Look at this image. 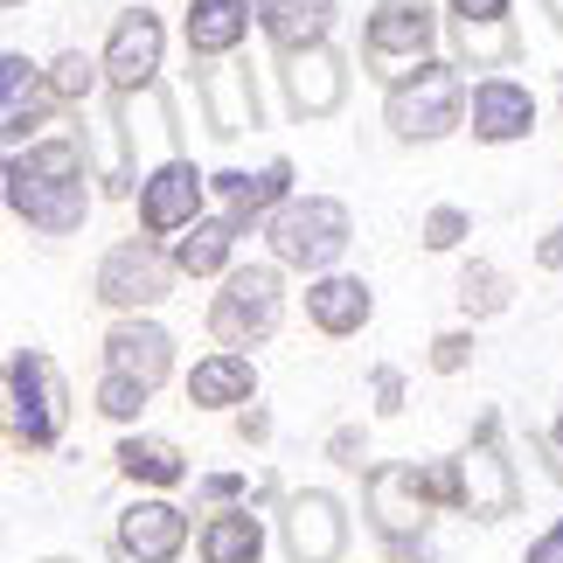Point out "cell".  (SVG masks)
Returning <instances> with one entry per match:
<instances>
[{
  "label": "cell",
  "mask_w": 563,
  "mask_h": 563,
  "mask_svg": "<svg viewBox=\"0 0 563 563\" xmlns=\"http://www.w3.org/2000/svg\"><path fill=\"white\" fill-rule=\"evenodd\" d=\"M0 181H8V209L42 236H77L91 202H98V195L84 188V181H98L91 154H84V140H70V133H49V140L21 146V154H8Z\"/></svg>",
  "instance_id": "1"
},
{
  "label": "cell",
  "mask_w": 563,
  "mask_h": 563,
  "mask_svg": "<svg viewBox=\"0 0 563 563\" xmlns=\"http://www.w3.org/2000/svg\"><path fill=\"white\" fill-rule=\"evenodd\" d=\"M466 98L473 91L460 84V63L431 56L424 70H410L383 91V125H389V140H404V146H439L466 125Z\"/></svg>",
  "instance_id": "2"
},
{
  "label": "cell",
  "mask_w": 563,
  "mask_h": 563,
  "mask_svg": "<svg viewBox=\"0 0 563 563\" xmlns=\"http://www.w3.org/2000/svg\"><path fill=\"white\" fill-rule=\"evenodd\" d=\"M265 244H272V265L328 278L355 244V216H349V202H334V195H292L265 223Z\"/></svg>",
  "instance_id": "3"
},
{
  "label": "cell",
  "mask_w": 563,
  "mask_h": 563,
  "mask_svg": "<svg viewBox=\"0 0 563 563\" xmlns=\"http://www.w3.org/2000/svg\"><path fill=\"white\" fill-rule=\"evenodd\" d=\"M70 431V383H63L56 355L14 349L8 355V445L14 452H56Z\"/></svg>",
  "instance_id": "4"
},
{
  "label": "cell",
  "mask_w": 563,
  "mask_h": 563,
  "mask_svg": "<svg viewBox=\"0 0 563 563\" xmlns=\"http://www.w3.org/2000/svg\"><path fill=\"white\" fill-rule=\"evenodd\" d=\"M286 320V265H236L223 292L209 299V341L216 349H265Z\"/></svg>",
  "instance_id": "5"
},
{
  "label": "cell",
  "mask_w": 563,
  "mask_h": 563,
  "mask_svg": "<svg viewBox=\"0 0 563 563\" xmlns=\"http://www.w3.org/2000/svg\"><path fill=\"white\" fill-rule=\"evenodd\" d=\"M452 466H460V515L466 522H508V515H522V473H515L508 445H501V410L473 418V439L452 452Z\"/></svg>",
  "instance_id": "6"
},
{
  "label": "cell",
  "mask_w": 563,
  "mask_h": 563,
  "mask_svg": "<svg viewBox=\"0 0 563 563\" xmlns=\"http://www.w3.org/2000/svg\"><path fill=\"white\" fill-rule=\"evenodd\" d=\"M175 251H161V236H119L112 251L98 257V272H91V292H98V307H112L119 320H133V313H154L167 292H175Z\"/></svg>",
  "instance_id": "7"
},
{
  "label": "cell",
  "mask_w": 563,
  "mask_h": 563,
  "mask_svg": "<svg viewBox=\"0 0 563 563\" xmlns=\"http://www.w3.org/2000/svg\"><path fill=\"white\" fill-rule=\"evenodd\" d=\"M431 49H439V8L431 0H376L369 21H362V63L389 84L424 70Z\"/></svg>",
  "instance_id": "8"
},
{
  "label": "cell",
  "mask_w": 563,
  "mask_h": 563,
  "mask_svg": "<svg viewBox=\"0 0 563 563\" xmlns=\"http://www.w3.org/2000/svg\"><path fill=\"white\" fill-rule=\"evenodd\" d=\"M362 515H369L376 543H404V536H431V515H445L431 501L424 460H376L362 473Z\"/></svg>",
  "instance_id": "9"
},
{
  "label": "cell",
  "mask_w": 563,
  "mask_h": 563,
  "mask_svg": "<svg viewBox=\"0 0 563 563\" xmlns=\"http://www.w3.org/2000/svg\"><path fill=\"white\" fill-rule=\"evenodd\" d=\"M278 550L286 563H341L349 556V501L334 487H292L278 508Z\"/></svg>",
  "instance_id": "10"
},
{
  "label": "cell",
  "mask_w": 563,
  "mask_h": 563,
  "mask_svg": "<svg viewBox=\"0 0 563 563\" xmlns=\"http://www.w3.org/2000/svg\"><path fill=\"white\" fill-rule=\"evenodd\" d=\"M104 91L112 98H140L161 84V56H167V29L154 8H119L112 35H104Z\"/></svg>",
  "instance_id": "11"
},
{
  "label": "cell",
  "mask_w": 563,
  "mask_h": 563,
  "mask_svg": "<svg viewBox=\"0 0 563 563\" xmlns=\"http://www.w3.org/2000/svg\"><path fill=\"white\" fill-rule=\"evenodd\" d=\"M202 202H209V175L188 154H167L161 167L140 175V230L146 236H188L202 223Z\"/></svg>",
  "instance_id": "12"
},
{
  "label": "cell",
  "mask_w": 563,
  "mask_h": 563,
  "mask_svg": "<svg viewBox=\"0 0 563 563\" xmlns=\"http://www.w3.org/2000/svg\"><path fill=\"white\" fill-rule=\"evenodd\" d=\"M195 543V522L181 501H167V494H140V501L119 508L112 522V550L125 563H181V550Z\"/></svg>",
  "instance_id": "13"
},
{
  "label": "cell",
  "mask_w": 563,
  "mask_h": 563,
  "mask_svg": "<svg viewBox=\"0 0 563 563\" xmlns=\"http://www.w3.org/2000/svg\"><path fill=\"white\" fill-rule=\"evenodd\" d=\"M278 91H286L292 119H334L341 98H349V56H341L334 42L299 49V56H278Z\"/></svg>",
  "instance_id": "14"
},
{
  "label": "cell",
  "mask_w": 563,
  "mask_h": 563,
  "mask_svg": "<svg viewBox=\"0 0 563 563\" xmlns=\"http://www.w3.org/2000/svg\"><path fill=\"white\" fill-rule=\"evenodd\" d=\"M209 195L223 202V216L236 230H265L278 209L292 202V161L272 154L257 175H244V167H223V175H209Z\"/></svg>",
  "instance_id": "15"
},
{
  "label": "cell",
  "mask_w": 563,
  "mask_h": 563,
  "mask_svg": "<svg viewBox=\"0 0 563 563\" xmlns=\"http://www.w3.org/2000/svg\"><path fill=\"white\" fill-rule=\"evenodd\" d=\"M49 70H35L21 49L0 56V133H8V154H21V146H35V140H49L42 125H49Z\"/></svg>",
  "instance_id": "16"
},
{
  "label": "cell",
  "mask_w": 563,
  "mask_h": 563,
  "mask_svg": "<svg viewBox=\"0 0 563 563\" xmlns=\"http://www.w3.org/2000/svg\"><path fill=\"white\" fill-rule=\"evenodd\" d=\"M466 133L481 140V146H515V140H529L536 133V91L522 77H481L473 84V98H466Z\"/></svg>",
  "instance_id": "17"
},
{
  "label": "cell",
  "mask_w": 563,
  "mask_h": 563,
  "mask_svg": "<svg viewBox=\"0 0 563 563\" xmlns=\"http://www.w3.org/2000/svg\"><path fill=\"white\" fill-rule=\"evenodd\" d=\"M104 369H119V376L146 383V389H161L167 376H175V334H167L154 313L112 320V328H104Z\"/></svg>",
  "instance_id": "18"
},
{
  "label": "cell",
  "mask_w": 563,
  "mask_h": 563,
  "mask_svg": "<svg viewBox=\"0 0 563 563\" xmlns=\"http://www.w3.org/2000/svg\"><path fill=\"white\" fill-rule=\"evenodd\" d=\"M307 328L313 334H328V341H349L362 334L376 320V286L369 278H355V272H328V278H307Z\"/></svg>",
  "instance_id": "19"
},
{
  "label": "cell",
  "mask_w": 563,
  "mask_h": 563,
  "mask_svg": "<svg viewBox=\"0 0 563 563\" xmlns=\"http://www.w3.org/2000/svg\"><path fill=\"white\" fill-rule=\"evenodd\" d=\"M195 98H202L216 140H244V133H257V77L244 70V63L195 70Z\"/></svg>",
  "instance_id": "20"
},
{
  "label": "cell",
  "mask_w": 563,
  "mask_h": 563,
  "mask_svg": "<svg viewBox=\"0 0 563 563\" xmlns=\"http://www.w3.org/2000/svg\"><path fill=\"white\" fill-rule=\"evenodd\" d=\"M181 389L195 410H244V404H257V362L236 349H216L181 376Z\"/></svg>",
  "instance_id": "21"
},
{
  "label": "cell",
  "mask_w": 563,
  "mask_h": 563,
  "mask_svg": "<svg viewBox=\"0 0 563 563\" xmlns=\"http://www.w3.org/2000/svg\"><path fill=\"white\" fill-rule=\"evenodd\" d=\"M334 14H341V0H257V29H265L278 56L320 49L334 35Z\"/></svg>",
  "instance_id": "22"
},
{
  "label": "cell",
  "mask_w": 563,
  "mask_h": 563,
  "mask_svg": "<svg viewBox=\"0 0 563 563\" xmlns=\"http://www.w3.org/2000/svg\"><path fill=\"white\" fill-rule=\"evenodd\" d=\"M251 21H257V0H188V21H181V35H188V56H236L244 49V35H251Z\"/></svg>",
  "instance_id": "23"
},
{
  "label": "cell",
  "mask_w": 563,
  "mask_h": 563,
  "mask_svg": "<svg viewBox=\"0 0 563 563\" xmlns=\"http://www.w3.org/2000/svg\"><path fill=\"white\" fill-rule=\"evenodd\" d=\"M112 466L133 487H146V494H175L188 481V452L175 439H161V431H125L119 452H112Z\"/></svg>",
  "instance_id": "24"
},
{
  "label": "cell",
  "mask_w": 563,
  "mask_h": 563,
  "mask_svg": "<svg viewBox=\"0 0 563 563\" xmlns=\"http://www.w3.org/2000/svg\"><path fill=\"white\" fill-rule=\"evenodd\" d=\"M265 515L257 508H216L202 529H195V556L202 563H265Z\"/></svg>",
  "instance_id": "25"
},
{
  "label": "cell",
  "mask_w": 563,
  "mask_h": 563,
  "mask_svg": "<svg viewBox=\"0 0 563 563\" xmlns=\"http://www.w3.org/2000/svg\"><path fill=\"white\" fill-rule=\"evenodd\" d=\"M236 236H244V230H236L230 216H202L188 236L167 244V251H175V272L181 278H230L236 272Z\"/></svg>",
  "instance_id": "26"
},
{
  "label": "cell",
  "mask_w": 563,
  "mask_h": 563,
  "mask_svg": "<svg viewBox=\"0 0 563 563\" xmlns=\"http://www.w3.org/2000/svg\"><path fill=\"white\" fill-rule=\"evenodd\" d=\"M452 299H460L466 320H494V313L515 307V278L494 265V257H466L460 278H452Z\"/></svg>",
  "instance_id": "27"
},
{
  "label": "cell",
  "mask_w": 563,
  "mask_h": 563,
  "mask_svg": "<svg viewBox=\"0 0 563 563\" xmlns=\"http://www.w3.org/2000/svg\"><path fill=\"white\" fill-rule=\"evenodd\" d=\"M452 49H460V70H494L501 77L515 56H522V35H515V21H494V29H466V21H452Z\"/></svg>",
  "instance_id": "28"
},
{
  "label": "cell",
  "mask_w": 563,
  "mask_h": 563,
  "mask_svg": "<svg viewBox=\"0 0 563 563\" xmlns=\"http://www.w3.org/2000/svg\"><path fill=\"white\" fill-rule=\"evenodd\" d=\"M146 397H154L146 383L119 376V369H104V376H98V389H91V410H98L104 424H119V431H140V418H146Z\"/></svg>",
  "instance_id": "29"
},
{
  "label": "cell",
  "mask_w": 563,
  "mask_h": 563,
  "mask_svg": "<svg viewBox=\"0 0 563 563\" xmlns=\"http://www.w3.org/2000/svg\"><path fill=\"white\" fill-rule=\"evenodd\" d=\"M98 84H104V56L63 49V56L49 63V91H56V104H70V112H84V104L98 98Z\"/></svg>",
  "instance_id": "30"
},
{
  "label": "cell",
  "mask_w": 563,
  "mask_h": 563,
  "mask_svg": "<svg viewBox=\"0 0 563 563\" xmlns=\"http://www.w3.org/2000/svg\"><path fill=\"white\" fill-rule=\"evenodd\" d=\"M466 236H473V209H460V202L424 209V223H418V244L424 251H460Z\"/></svg>",
  "instance_id": "31"
},
{
  "label": "cell",
  "mask_w": 563,
  "mask_h": 563,
  "mask_svg": "<svg viewBox=\"0 0 563 563\" xmlns=\"http://www.w3.org/2000/svg\"><path fill=\"white\" fill-rule=\"evenodd\" d=\"M473 349H481V341H473V328H445V334H431V376H460L466 362H473Z\"/></svg>",
  "instance_id": "32"
},
{
  "label": "cell",
  "mask_w": 563,
  "mask_h": 563,
  "mask_svg": "<svg viewBox=\"0 0 563 563\" xmlns=\"http://www.w3.org/2000/svg\"><path fill=\"white\" fill-rule=\"evenodd\" d=\"M320 452H328L334 466H349V473H369V466H376V460H369V424H334Z\"/></svg>",
  "instance_id": "33"
},
{
  "label": "cell",
  "mask_w": 563,
  "mask_h": 563,
  "mask_svg": "<svg viewBox=\"0 0 563 563\" xmlns=\"http://www.w3.org/2000/svg\"><path fill=\"white\" fill-rule=\"evenodd\" d=\"M251 473H202V481H195V494H202L209 508H251Z\"/></svg>",
  "instance_id": "34"
},
{
  "label": "cell",
  "mask_w": 563,
  "mask_h": 563,
  "mask_svg": "<svg viewBox=\"0 0 563 563\" xmlns=\"http://www.w3.org/2000/svg\"><path fill=\"white\" fill-rule=\"evenodd\" d=\"M369 397H376V418H404V404H410V383L397 362H383V369H369Z\"/></svg>",
  "instance_id": "35"
},
{
  "label": "cell",
  "mask_w": 563,
  "mask_h": 563,
  "mask_svg": "<svg viewBox=\"0 0 563 563\" xmlns=\"http://www.w3.org/2000/svg\"><path fill=\"white\" fill-rule=\"evenodd\" d=\"M452 21H466V29H494V21H508V0H452Z\"/></svg>",
  "instance_id": "36"
},
{
  "label": "cell",
  "mask_w": 563,
  "mask_h": 563,
  "mask_svg": "<svg viewBox=\"0 0 563 563\" xmlns=\"http://www.w3.org/2000/svg\"><path fill=\"white\" fill-rule=\"evenodd\" d=\"M236 445H272V410L265 404H244V410H236Z\"/></svg>",
  "instance_id": "37"
},
{
  "label": "cell",
  "mask_w": 563,
  "mask_h": 563,
  "mask_svg": "<svg viewBox=\"0 0 563 563\" xmlns=\"http://www.w3.org/2000/svg\"><path fill=\"white\" fill-rule=\"evenodd\" d=\"M383 563H445L431 536H404V543H383Z\"/></svg>",
  "instance_id": "38"
},
{
  "label": "cell",
  "mask_w": 563,
  "mask_h": 563,
  "mask_svg": "<svg viewBox=\"0 0 563 563\" xmlns=\"http://www.w3.org/2000/svg\"><path fill=\"white\" fill-rule=\"evenodd\" d=\"M522 563H563V515H556V522H550V529L522 550Z\"/></svg>",
  "instance_id": "39"
},
{
  "label": "cell",
  "mask_w": 563,
  "mask_h": 563,
  "mask_svg": "<svg viewBox=\"0 0 563 563\" xmlns=\"http://www.w3.org/2000/svg\"><path fill=\"white\" fill-rule=\"evenodd\" d=\"M536 272H563V223L543 230V244H536Z\"/></svg>",
  "instance_id": "40"
},
{
  "label": "cell",
  "mask_w": 563,
  "mask_h": 563,
  "mask_svg": "<svg viewBox=\"0 0 563 563\" xmlns=\"http://www.w3.org/2000/svg\"><path fill=\"white\" fill-rule=\"evenodd\" d=\"M550 445H556V452H563V410H556V424H550Z\"/></svg>",
  "instance_id": "41"
},
{
  "label": "cell",
  "mask_w": 563,
  "mask_h": 563,
  "mask_svg": "<svg viewBox=\"0 0 563 563\" xmlns=\"http://www.w3.org/2000/svg\"><path fill=\"white\" fill-rule=\"evenodd\" d=\"M35 563H77V556H35Z\"/></svg>",
  "instance_id": "42"
},
{
  "label": "cell",
  "mask_w": 563,
  "mask_h": 563,
  "mask_svg": "<svg viewBox=\"0 0 563 563\" xmlns=\"http://www.w3.org/2000/svg\"><path fill=\"white\" fill-rule=\"evenodd\" d=\"M0 8H21V0H0Z\"/></svg>",
  "instance_id": "43"
}]
</instances>
